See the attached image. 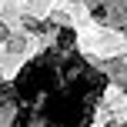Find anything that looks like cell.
I'll use <instances>...</instances> for the list:
<instances>
[{
    "mask_svg": "<svg viewBox=\"0 0 127 127\" xmlns=\"http://www.w3.org/2000/svg\"><path fill=\"white\" fill-rule=\"evenodd\" d=\"M0 37H7V27H3V24H0Z\"/></svg>",
    "mask_w": 127,
    "mask_h": 127,
    "instance_id": "obj_1",
    "label": "cell"
}]
</instances>
